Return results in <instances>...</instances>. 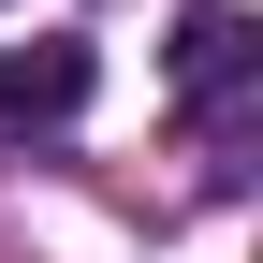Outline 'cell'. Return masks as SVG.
Segmentation results:
<instances>
[{
	"mask_svg": "<svg viewBox=\"0 0 263 263\" xmlns=\"http://www.w3.org/2000/svg\"><path fill=\"white\" fill-rule=\"evenodd\" d=\"M249 73H263V29L234 15V0H190L176 15V103L219 146V176H234V146H249Z\"/></svg>",
	"mask_w": 263,
	"mask_h": 263,
	"instance_id": "cell-1",
	"label": "cell"
},
{
	"mask_svg": "<svg viewBox=\"0 0 263 263\" xmlns=\"http://www.w3.org/2000/svg\"><path fill=\"white\" fill-rule=\"evenodd\" d=\"M88 117V44H0V132Z\"/></svg>",
	"mask_w": 263,
	"mask_h": 263,
	"instance_id": "cell-2",
	"label": "cell"
}]
</instances>
